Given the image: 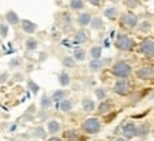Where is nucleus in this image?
Here are the masks:
<instances>
[{"label": "nucleus", "mask_w": 154, "mask_h": 141, "mask_svg": "<svg viewBox=\"0 0 154 141\" xmlns=\"http://www.w3.org/2000/svg\"><path fill=\"white\" fill-rule=\"evenodd\" d=\"M111 73H113V76H116V77L127 78V77L131 74V67H130V64L126 63V61H119V63H116V64L111 67Z\"/></svg>", "instance_id": "1"}, {"label": "nucleus", "mask_w": 154, "mask_h": 141, "mask_svg": "<svg viewBox=\"0 0 154 141\" xmlns=\"http://www.w3.org/2000/svg\"><path fill=\"white\" fill-rule=\"evenodd\" d=\"M116 47L120 50H124V51H130L134 47V41L126 34H120L116 40Z\"/></svg>", "instance_id": "2"}, {"label": "nucleus", "mask_w": 154, "mask_h": 141, "mask_svg": "<svg viewBox=\"0 0 154 141\" xmlns=\"http://www.w3.org/2000/svg\"><path fill=\"white\" fill-rule=\"evenodd\" d=\"M83 128L87 134H96L101 128V123L99 118H87L83 123Z\"/></svg>", "instance_id": "3"}, {"label": "nucleus", "mask_w": 154, "mask_h": 141, "mask_svg": "<svg viewBox=\"0 0 154 141\" xmlns=\"http://www.w3.org/2000/svg\"><path fill=\"white\" fill-rule=\"evenodd\" d=\"M114 93H117L119 96H127L130 93V84L127 81V78H120V80L116 81Z\"/></svg>", "instance_id": "4"}, {"label": "nucleus", "mask_w": 154, "mask_h": 141, "mask_svg": "<svg viewBox=\"0 0 154 141\" xmlns=\"http://www.w3.org/2000/svg\"><path fill=\"white\" fill-rule=\"evenodd\" d=\"M121 24L128 29H134L138 24V17L134 13H126L121 17Z\"/></svg>", "instance_id": "5"}, {"label": "nucleus", "mask_w": 154, "mask_h": 141, "mask_svg": "<svg viewBox=\"0 0 154 141\" xmlns=\"http://www.w3.org/2000/svg\"><path fill=\"white\" fill-rule=\"evenodd\" d=\"M140 51H141L144 56H147V57H153V54H154V41H153V38H147V40H144L143 43L140 44Z\"/></svg>", "instance_id": "6"}, {"label": "nucleus", "mask_w": 154, "mask_h": 141, "mask_svg": "<svg viewBox=\"0 0 154 141\" xmlns=\"http://www.w3.org/2000/svg\"><path fill=\"white\" fill-rule=\"evenodd\" d=\"M136 74L140 80H151L153 78V69L150 66H143L136 71Z\"/></svg>", "instance_id": "7"}, {"label": "nucleus", "mask_w": 154, "mask_h": 141, "mask_svg": "<svg viewBox=\"0 0 154 141\" xmlns=\"http://www.w3.org/2000/svg\"><path fill=\"white\" fill-rule=\"evenodd\" d=\"M123 136L126 138H133V137L137 136V131H136V124L133 123H127L123 127Z\"/></svg>", "instance_id": "8"}, {"label": "nucleus", "mask_w": 154, "mask_h": 141, "mask_svg": "<svg viewBox=\"0 0 154 141\" xmlns=\"http://www.w3.org/2000/svg\"><path fill=\"white\" fill-rule=\"evenodd\" d=\"M22 27H23V32L27 33V34H33L37 30V26L33 22H30V20H22Z\"/></svg>", "instance_id": "9"}, {"label": "nucleus", "mask_w": 154, "mask_h": 141, "mask_svg": "<svg viewBox=\"0 0 154 141\" xmlns=\"http://www.w3.org/2000/svg\"><path fill=\"white\" fill-rule=\"evenodd\" d=\"M106 63H109V60L94 59L93 61H90V64H88V67H90V70H91V71H97V70H100V69H103Z\"/></svg>", "instance_id": "10"}, {"label": "nucleus", "mask_w": 154, "mask_h": 141, "mask_svg": "<svg viewBox=\"0 0 154 141\" xmlns=\"http://www.w3.org/2000/svg\"><path fill=\"white\" fill-rule=\"evenodd\" d=\"M60 128H61V124L57 120H50L49 123H47V130H49L51 134H56L57 131H60Z\"/></svg>", "instance_id": "11"}, {"label": "nucleus", "mask_w": 154, "mask_h": 141, "mask_svg": "<svg viewBox=\"0 0 154 141\" xmlns=\"http://www.w3.org/2000/svg\"><path fill=\"white\" fill-rule=\"evenodd\" d=\"M91 19H93V17H91L90 13H82V14L79 16V19H77V22H79L80 26H87V24H90Z\"/></svg>", "instance_id": "12"}, {"label": "nucleus", "mask_w": 154, "mask_h": 141, "mask_svg": "<svg viewBox=\"0 0 154 141\" xmlns=\"http://www.w3.org/2000/svg\"><path fill=\"white\" fill-rule=\"evenodd\" d=\"M6 20L10 23V24H17V23L20 22V20H19V16H17V13L16 11H13V10L6 13Z\"/></svg>", "instance_id": "13"}, {"label": "nucleus", "mask_w": 154, "mask_h": 141, "mask_svg": "<svg viewBox=\"0 0 154 141\" xmlns=\"http://www.w3.org/2000/svg\"><path fill=\"white\" fill-rule=\"evenodd\" d=\"M87 33L84 32V30H79V32L76 33V36H74V41L76 43H84L86 40H87Z\"/></svg>", "instance_id": "14"}, {"label": "nucleus", "mask_w": 154, "mask_h": 141, "mask_svg": "<svg viewBox=\"0 0 154 141\" xmlns=\"http://www.w3.org/2000/svg\"><path fill=\"white\" fill-rule=\"evenodd\" d=\"M111 107H113V104H111L110 101H101L99 106V111L101 114H107L111 110Z\"/></svg>", "instance_id": "15"}, {"label": "nucleus", "mask_w": 154, "mask_h": 141, "mask_svg": "<svg viewBox=\"0 0 154 141\" xmlns=\"http://www.w3.org/2000/svg\"><path fill=\"white\" fill-rule=\"evenodd\" d=\"M73 59L76 60V61H83V60H86V51L83 49H76L74 53H73Z\"/></svg>", "instance_id": "16"}, {"label": "nucleus", "mask_w": 154, "mask_h": 141, "mask_svg": "<svg viewBox=\"0 0 154 141\" xmlns=\"http://www.w3.org/2000/svg\"><path fill=\"white\" fill-rule=\"evenodd\" d=\"M94 101H91L90 98H84L83 100V109H84V111H87V113H91L94 110Z\"/></svg>", "instance_id": "17"}, {"label": "nucleus", "mask_w": 154, "mask_h": 141, "mask_svg": "<svg viewBox=\"0 0 154 141\" xmlns=\"http://www.w3.org/2000/svg\"><path fill=\"white\" fill-rule=\"evenodd\" d=\"M117 14H119V11H117L116 7H109V9L104 10V16L107 19H110V20H114L116 17H117Z\"/></svg>", "instance_id": "18"}, {"label": "nucleus", "mask_w": 154, "mask_h": 141, "mask_svg": "<svg viewBox=\"0 0 154 141\" xmlns=\"http://www.w3.org/2000/svg\"><path fill=\"white\" fill-rule=\"evenodd\" d=\"M70 81H72V80H70V76L67 74L66 71H63L60 76H59V83H60V84H61L63 87L69 86V84H70Z\"/></svg>", "instance_id": "19"}, {"label": "nucleus", "mask_w": 154, "mask_h": 141, "mask_svg": "<svg viewBox=\"0 0 154 141\" xmlns=\"http://www.w3.org/2000/svg\"><path fill=\"white\" fill-rule=\"evenodd\" d=\"M72 107H73V104H72V101L70 100H61L60 101V110L61 111H64V113H67V111H70L72 110Z\"/></svg>", "instance_id": "20"}, {"label": "nucleus", "mask_w": 154, "mask_h": 141, "mask_svg": "<svg viewBox=\"0 0 154 141\" xmlns=\"http://www.w3.org/2000/svg\"><path fill=\"white\" fill-rule=\"evenodd\" d=\"M64 97H66V91L64 90H56L53 97H51V101H61Z\"/></svg>", "instance_id": "21"}, {"label": "nucleus", "mask_w": 154, "mask_h": 141, "mask_svg": "<svg viewBox=\"0 0 154 141\" xmlns=\"http://www.w3.org/2000/svg\"><path fill=\"white\" fill-rule=\"evenodd\" d=\"M83 7H84L83 0H72L70 2V9L72 10H82Z\"/></svg>", "instance_id": "22"}, {"label": "nucleus", "mask_w": 154, "mask_h": 141, "mask_svg": "<svg viewBox=\"0 0 154 141\" xmlns=\"http://www.w3.org/2000/svg\"><path fill=\"white\" fill-rule=\"evenodd\" d=\"M90 56L93 57V59H101V47L99 46H94L90 49Z\"/></svg>", "instance_id": "23"}, {"label": "nucleus", "mask_w": 154, "mask_h": 141, "mask_svg": "<svg viewBox=\"0 0 154 141\" xmlns=\"http://www.w3.org/2000/svg\"><path fill=\"white\" fill-rule=\"evenodd\" d=\"M90 26H91V29H94V30H99V29L103 27V22H101V19L96 17V19H91Z\"/></svg>", "instance_id": "24"}, {"label": "nucleus", "mask_w": 154, "mask_h": 141, "mask_svg": "<svg viewBox=\"0 0 154 141\" xmlns=\"http://www.w3.org/2000/svg\"><path fill=\"white\" fill-rule=\"evenodd\" d=\"M136 131H137V136L144 137L149 134V127L146 124H143V125H140V127H136Z\"/></svg>", "instance_id": "25"}, {"label": "nucleus", "mask_w": 154, "mask_h": 141, "mask_svg": "<svg viewBox=\"0 0 154 141\" xmlns=\"http://www.w3.org/2000/svg\"><path fill=\"white\" fill-rule=\"evenodd\" d=\"M37 41L34 40V38H29L27 41H26V49L27 50H36L37 49Z\"/></svg>", "instance_id": "26"}, {"label": "nucleus", "mask_w": 154, "mask_h": 141, "mask_svg": "<svg viewBox=\"0 0 154 141\" xmlns=\"http://www.w3.org/2000/svg\"><path fill=\"white\" fill-rule=\"evenodd\" d=\"M42 109H49L50 106H51V98H49L47 97V96H43V97H42Z\"/></svg>", "instance_id": "27"}, {"label": "nucleus", "mask_w": 154, "mask_h": 141, "mask_svg": "<svg viewBox=\"0 0 154 141\" xmlns=\"http://www.w3.org/2000/svg\"><path fill=\"white\" fill-rule=\"evenodd\" d=\"M9 66H10L11 69L20 67V66H22V59H19V57H14V59H11L10 61H9Z\"/></svg>", "instance_id": "28"}, {"label": "nucleus", "mask_w": 154, "mask_h": 141, "mask_svg": "<svg viewBox=\"0 0 154 141\" xmlns=\"http://www.w3.org/2000/svg\"><path fill=\"white\" fill-rule=\"evenodd\" d=\"M33 136H36L37 138H42V137L46 136V131H44L43 127H37V128L33 130Z\"/></svg>", "instance_id": "29"}, {"label": "nucleus", "mask_w": 154, "mask_h": 141, "mask_svg": "<svg viewBox=\"0 0 154 141\" xmlns=\"http://www.w3.org/2000/svg\"><path fill=\"white\" fill-rule=\"evenodd\" d=\"M77 136H79V133H77L76 130H67L66 133H64V137H66L67 140H73V138H76Z\"/></svg>", "instance_id": "30"}, {"label": "nucleus", "mask_w": 154, "mask_h": 141, "mask_svg": "<svg viewBox=\"0 0 154 141\" xmlns=\"http://www.w3.org/2000/svg\"><path fill=\"white\" fill-rule=\"evenodd\" d=\"M74 63H76V60L73 59V57H66V59L63 60V64L66 66V67H70V69L74 67Z\"/></svg>", "instance_id": "31"}, {"label": "nucleus", "mask_w": 154, "mask_h": 141, "mask_svg": "<svg viewBox=\"0 0 154 141\" xmlns=\"http://www.w3.org/2000/svg\"><path fill=\"white\" fill-rule=\"evenodd\" d=\"M140 2H141V0H124V5H126L127 7L133 9V7H136V6L140 5Z\"/></svg>", "instance_id": "32"}, {"label": "nucleus", "mask_w": 154, "mask_h": 141, "mask_svg": "<svg viewBox=\"0 0 154 141\" xmlns=\"http://www.w3.org/2000/svg\"><path fill=\"white\" fill-rule=\"evenodd\" d=\"M29 90H30V91H33V94H36V93L38 91V86L34 81L30 80V81H29Z\"/></svg>", "instance_id": "33"}, {"label": "nucleus", "mask_w": 154, "mask_h": 141, "mask_svg": "<svg viewBox=\"0 0 154 141\" xmlns=\"http://www.w3.org/2000/svg\"><path fill=\"white\" fill-rule=\"evenodd\" d=\"M96 96H97V98H100V100L106 98V91H104V88H96Z\"/></svg>", "instance_id": "34"}, {"label": "nucleus", "mask_w": 154, "mask_h": 141, "mask_svg": "<svg viewBox=\"0 0 154 141\" xmlns=\"http://www.w3.org/2000/svg\"><path fill=\"white\" fill-rule=\"evenodd\" d=\"M7 33H9V29L6 24H0V36L2 37H6L7 36Z\"/></svg>", "instance_id": "35"}, {"label": "nucleus", "mask_w": 154, "mask_h": 141, "mask_svg": "<svg viewBox=\"0 0 154 141\" xmlns=\"http://www.w3.org/2000/svg\"><path fill=\"white\" fill-rule=\"evenodd\" d=\"M104 0H88V3L93 6H101V3H103Z\"/></svg>", "instance_id": "36"}, {"label": "nucleus", "mask_w": 154, "mask_h": 141, "mask_svg": "<svg viewBox=\"0 0 154 141\" xmlns=\"http://www.w3.org/2000/svg\"><path fill=\"white\" fill-rule=\"evenodd\" d=\"M7 73H3L2 76H0V84H3V83H6V80H7Z\"/></svg>", "instance_id": "37"}, {"label": "nucleus", "mask_w": 154, "mask_h": 141, "mask_svg": "<svg viewBox=\"0 0 154 141\" xmlns=\"http://www.w3.org/2000/svg\"><path fill=\"white\" fill-rule=\"evenodd\" d=\"M140 29H141V30H146V29H150V23H149V22H144L143 24L140 26Z\"/></svg>", "instance_id": "38"}, {"label": "nucleus", "mask_w": 154, "mask_h": 141, "mask_svg": "<svg viewBox=\"0 0 154 141\" xmlns=\"http://www.w3.org/2000/svg\"><path fill=\"white\" fill-rule=\"evenodd\" d=\"M14 80H16V81H20V80H23V76L22 74H16V76H14Z\"/></svg>", "instance_id": "39"}, {"label": "nucleus", "mask_w": 154, "mask_h": 141, "mask_svg": "<svg viewBox=\"0 0 154 141\" xmlns=\"http://www.w3.org/2000/svg\"><path fill=\"white\" fill-rule=\"evenodd\" d=\"M47 141H61L60 138H57V137H51V138H49Z\"/></svg>", "instance_id": "40"}, {"label": "nucleus", "mask_w": 154, "mask_h": 141, "mask_svg": "<svg viewBox=\"0 0 154 141\" xmlns=\"http://www.w3.org/2000/svg\"><path fill=\"white\" fill-rule=\"evenodd\" d=\"M116 141H127V140H124V138H117Z\"/></svg>", "instance_id": "41"}, {"label": "nucleus", "mask_w": 154, "mask_h": 141, "mask_svg": "<svg viewBox=\"0 0 154 141\" xmlns=\"http://www.w3.org/2000/svg\"><path fill=\"white\" fill-rule=\"evenodd\" d=\"M0 38H2V37H0Z\"/></svg>", "instance_id": "42"}]
</instances>
